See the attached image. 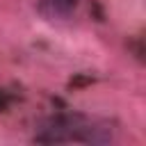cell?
Wrapping results in <instances>:
<instances>
[{"instance_id":"1","label":"cell","mask_w":146,"mask_h":146,"mask_svg":"<svg viewBox=\"0 0 146 146\" xmlns=\"http://www.w3.org/2000/svg\"><path fill=\"white\" fill-rule=\"evenodd\" d=\"M34 139L41 144H110L114 130L84 114H57L39 125Z\"/></svg>"},{"instance_id":"2","label":"cell","mask_w":146,"mask_h":146,"mask_svg":"<svg viewBox=\"0 0 146 146\" xmlns=\"http://www.w3.org/2000/svg\"><path fill=\"white\" fill-rule=\"evenodd\" d=\"M78 0H41V11L50 18H68Z\"/></svg>"}]
</instances>
